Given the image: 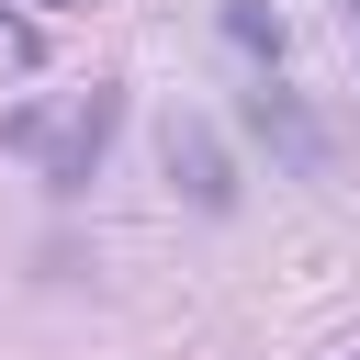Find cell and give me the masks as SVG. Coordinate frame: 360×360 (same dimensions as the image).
Masks as SVG:
<instances>
[{"mask_svg": "<svg viewBox=\"0 0 360 360\" xmlns=\"http://www.w3.org/2000/svg\"><path fill=\"white\" fill-rule=\"evenodd\" d=\"M236 124L270 146V169H281V180H338V135H326V112H315L304 90H281L270 68L236 90Z\"/></svg>", "mask_w": 360, "mask_h": 360, "instance_id": "1", "label": "cell"}, {"mask_svg": "<svg viewBox=\"0 0 360 360\" xmlns=\"http://www.w3.org/2000/svg\"><path fill=\"white\" fill-rule=\"evenodd\" d=\"M158 169H169V191H180L191 214H236V169H225V135H214L202 112H169Z\"/></svg>", "mask_w": 360, "mask_h": 360, "instance_id": "2", "label": "cell"}, {"mask_svg": "<svg viewBox=\"0 0 360 360\" xmlns=\"http://www.w3.org/2000/svg\"><path fill=\"white\" fill-rule=\"evenodd\" d=\"M112 124H124V90H90V101L68 112V135L45 146V191H90V169H101Z\"/></svg>", "mask_w": 360, "mask_h": 360, "instance_id": "3", "label": "cell"}, {"mask_svg": "<svg viewBox=\"0 0 360 360\" xmlns=\"http://www.w3.org/2000/svg\"><path fill=\"white\" fill-rule=\"evenodd\" d=\"M225 45H236V56H259V68H270V56H281V22H270V11H259V0H225Z\"/></svg>", "mask_w": 360, "mask_h": 360, "instance_id": "4", "label": "cell"}, {"mask_svg": "<svg viewBox=\"0 0 360 360\" xmlns=\"http://www.w3.org/2000/svg\"><path fill=\"white\" fill-rule=\"evenodd\" d=\"M338 11H349V34H360V0H338Z\"/></svg>", "mask_w": 360, "mask_h": 360, "instance_id": "5", "label": "cell"}]
</instances>
